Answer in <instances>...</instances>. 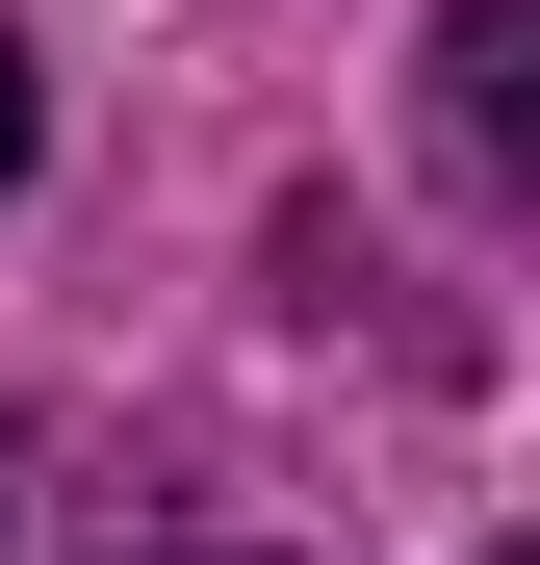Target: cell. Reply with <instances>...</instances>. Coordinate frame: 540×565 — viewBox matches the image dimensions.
I'll return each instance as SVG.
<instances>
[{
  "label": "cell",
  "instance_id": "obj_1",
  "mask_svg": "<svg viewBox=\"0 0 540 565\" xmlns=\"http://www.w3.org/2000/svg\"><path fill=\"white\" fill-rule=\"evenodd\" d=\"M515 154H540V0H464L437 26V180L515 206Z\"/></svg>",
  "mask_w": 540,
  "mask_h": 565
},
{
  "label": "cell",
  "instance_id": "obj_2",
  "mask_svg": "<svg viewBox=\"0 0 540 565\" xmlns=\"http://www.w3.org/2000/svg\"><path fill=\"white\" fill-rule=\"evenodd\" d=\"M0 180H27V26H0Z\"/></svg>",
  "mask_w": 540,
  "mask_h": 565
},
{
  "label": "cell",
  "instance_id": "obj_3",
  "mask_svg": "<svg viewBox=\"0 0 540 565\" xmlns=\"http://www.w3.org/2000/svg\"><path fill=\"white\" fill-rule=\"evenodd\" d=\"M129 565H257V540H129Z\"/></svg>",
  "mask_w": 540,
  "mask_h": 565
}]
</instances>
